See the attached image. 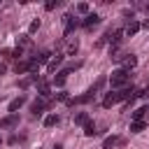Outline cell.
Masks as SVG:
<instances>
[{
    "mask_svg": "<svg viewBox=\"0 0 149 149\" xmlns=\"http://www.w3.org/2000/svg\"><path fill=\"white\" fill-rule=\"evenodd\" d=\"M128 81H130V72L123 70V68H119V70H114V72L109 74V84H112V88L128 86Z\"/></svg>",
    "mask_w": 149,
    "mask_h": 149,
    "instance_id": "6da1fadb",
    "label": "cell"
},
{
    "mask_svg": "<svg viewBox=\"0 0 149 149\" xmlns=\"http://www.w3.org/2000/svg\"><path fill=\"white\" fill-rule=\"evenodd\" d=\"M63 23H65V35H72V33L77 30V26H79V21H77L72 14H65V16H63Z\"/></svg>",
    "mask_w": 149,
    "mask_h": 149,
    "instance_id": "7a4b0ae2",
    "label": "cell"
},
{
    "mask_svg": "<svg viewBox=\"0 0 149 149\" xmlns=\"http://www.w3.org/2000/svg\"><path fill=\"white\" fill-rule=\"evenodd\" d=\"M95 23H100V16H98L95 12H88V14H86V19L81 21V26H84V28H93Z\"/></svg>",
    "mask_w": 149,
    "mask_h": 149,
    "instance_id": "3957f363",
    "label": "cell"
},
{
    "mask_svg": "<svg viewBox=\"0 0 149 149\" xmlns=\"http://www.w3.org/2000/svg\"><path fill=\"white\" fill-rule=\"evenodd\" d=\"M37 93H40V98H49V95H51V86H49V81L40 79V81H37Z\"/></svg>",
    "mask_w": 149,
    "mask_h": 149,
    "instance_id": "277c9868",
    "label": "cell"
},
{
    "mask_svg": "<svg viewBox=\"0 0 149 149\" xmlns=\"http://www.w3.org/2000/svg\"><path fill=\"white\" fill-rule=\"evenodd\" d=\"M16 123H19V114H9V116L0 119V128H12V126H16Z\"/></svg>",
    "mask_w": 149,
    "mask_h": 149,
    "instance_id": "5b68a950",
    "label": "cell"
},
{
    "mask_svg": "<svg viewBox=\"0 0 149 149\" xmlns=\"http://www.w3.org/2000/svg\"><path fill=\"white\" fill-rule=\"evenodd\" d=\"M61 63H63V56H61V54H54V58L47 63V70H49V72H56V68H58Z\"/></svg>",
    "mask_w": 149,
    "mask_h": 149,
    "instance_id": "8992f818",
    "label": "cell"
},
{
    "mask_svg": "<svg viewBox=\"0 0 149 149\" xmlns=\"http://www.w3.org/2000/svg\"><path fill=\"white\" fill-rule=\"evenodd\" d=\"M51 81H54V86H58V88H61V86H65V81H68V72H65V70H61L58 74H54V79H51Z\"/></svg>",
    "mask_w": 149,
    "mask_h": 149,
    "instance_id": "52a82bcc",
    "label": "cell"
},
{
    "mask_svg": "<svg viewBox=\"0 0 149 149\" xmlns=\"http://www.w3.org/2000/svg\"><path fill=\"white\" fill-rule=\"evenodd\" d=\"M23 102H26V95H19V98H14V100L9 102V107H7V109H9L12 114H16V109H21V105H23Z\"/></svg>",
    "mask_w": 149,
    "mask_h": 149,
    "instance_id": "ba28073f",
    "label": "cell"
},
{
    "mask_svg": "<svg viewBox=\"0 0 149 149\" xmlns=\"http://www.w3.org/2000/svg\"><path fill=\"white\" fill-rule=\"evenodd\" d=\"M137 30H140V23H137V21H130V23H128V26L123 28V35H128V37H133V35H135Z\"/></svg>",
    "mask_w": 149,
    "mask_h": 149,
    "instance_id": "9c48e42d",
    "label": "cell"
},
{
    "mask_svg": "<svg viewBox=\"0 0 149 149\" xmlns=\"http://www.w3.org/2000/svg\"><path fill=\"white\" fill-rule=\"evenodd\" d=\"M112 105H116V93H107V95L102 98V107H105V109H109Z\"/></svg>",
    "mask_w": 149,
    "mask_h": 149,
    "instance_id": "30bf717a",
    "label": "cell"
},
{
    "mask_svg": "<svg viewBox=\"0 0 149 149\" xmlns=\"http://www.w3.org/2000/svg\"><path fill=\"white\" fill-rule=\"evenodd\" d=\"M42 109H44V102H42V100H35V102L30 105V112H33V116H42Z\"/></svg>",
    "mask_w": 149,
    "mask_h": 149,
    "instance_id": "8fae6325",
    "label": "cell"
},
{
    "mask_svg": "<svg viewBox=\"0 0 149 149\" xmlns=\"http://www.w3.org/2000/svg\"><path fill=\"white\" fill-rule=\"evenodd\" d=\"M88 121H91V116H88L86 112H79V114H74V123H77V126H86Z\"/></svg>",
    "mask_w": 149,
    "mask_h": 149,
    "instance_id": "7c38bea8",
    "label": "cell"
},
{
    "mask_svg": "<svg viewBox=\"0 0 149 149\" xmlns=\"http://www.w3.org/2000/svg\"><path fill=\"white\" fill-rule=\"evenodd\" d=\"M149 112V107H140V109H135L130 116H133V121H144V114Z\"/></svg>",
    "mask_w": 149,
    "mask_h": 149,
    "instance_id": "4fadbf2b",
    "label": "cell"
},
{
    "mask_svg": "<svg viewBox=\"0 0 149 149\" xmlns=\"http://www.w3.org/2000/svg\"><path fill=\"white\" fill-rule=\"evenodd\" d=\"M65 51H68V56H74V54L79 51V42H77V40H70V42H68V49H65Z\"/></svg>",
    "mask_w": 149,
    "mask_h": 149,
    "instance_id": "5bb4252c",
    "label": "cell"
},
{
    "mask_svg": "<svg viewBox=\"0 0 149 149\" xmlns=\"http://www.w3.org/2000/svg\"><path fill=\"white\" fill-rule=\"evenodd\" d=\"M51 58H54V54H49V51H40V54H37V58H35V61H37V63H40V65H42V63H49V61H51Z\"/></svg>",
    "mask_w": 149,
    "mask_h": 149,
    "instance_id": "9a60e30c",
    "label": "cell"
},
{
    "mask_svg": "<svg viewBox=\"0 0 149 149\" xmlns=\"http://www.w3.org/2000/svg\"><path fill=\"white\" fill-rule=\"evenodd\" d=\"M16 47H19V49L30 47V37H28V35H19V37H16Z\"/></svg>",
    "mask_w": 149,
    "mask_h": 149,
    "instance_id": "2e32d148",
    "label": "cell"
},
{
    "mask_svg": "<svg viewBox=\"0 0 149 149\" xmlns=\"http://www.w3.org/2000/svg\"><path fill=\"white\" fill-rule=\"evenodd\" d=\"M58 123V114H49V116H44V126L47 128H54Z\"/></svg>",
    "mask_w": 149,
    "mask_h": 149,
    "instance_id": "e0dca14e",
    "label": "cell"
},
{
    "mask_svg": "<svg viewBox=\"0 0 149 149\" xmlns=\"http://www.w3.org/2000/svg\"><path fill=\"white\" fill-rule=\"evenodd\" d=\"M144 128H147L144 121H133V123H130V133H142Z\"/></svg>",
    "mask_w": 149,
    "mask_h": 149,
    "instance_id": "ac0fdd59",
    "label": "cell"
},
{
    "mask_svg": "<svg viewBox=\"0 0 149 149\" xmlns=\"http://www.w3.org/2000/svg\"><path fill=\"white\" fill-rule=\"evenodd\" d=\"M116 142H119V137H116V135H109V137H105V142H102V149H112Z\"/></svg>",
    "mask_w": 149,
    "mask_h": 149,
    "instance_id": "d6986e66",
    "label": "cell"
},
{
    "mask_svg": "<svg viewBox=\"0 0 149 149\" xmlns=\"http://www.w3.org/2000/svg\"><path fill=\"white\" fill-rule=\"evenodd\" d=\"M84 135H86V137H93V135H95V123H93V121H88V123L84 126Z\"/></svg>",
    "mask_w": 149,
    "mask_h": 149,
    "instance_id": "ffe728a7",
    "label": "cell"
},
{
    "mask_svg": "<svg viewBox=\"0 0 149 149\" xmlns=\"http://www.w3.org/2000/svg\"><path fill=\"white\" fill-rule=\"evenodd\" d=\"M28 68H30V61H21V63H16V72L21 74V72H28Z\"/></svg>",
    "mask_w": 149,
    "mask_h": 149,
    "instance_id": "44dd1931",
    "label": "cell"
},
{
    "mask_svg": "<svg viewBox=\"0 0 149 149\" xmlns=\"http://www.w3.org/2000/svg\"><path fill=\"white\" fill-rule=\"evenodd\" d=\"M77 12H79V14H88V5H86V2H79V5H77Z\"/></svg>",
    "mask_w": 149,
    "mask_h": 149,
    "instance_id": "7402d4cb",
    "label": "cell"
},
{
    "mask_svg": "<svg viewBox=\"0 0 149 149\" xmlns=\"http://www.w3.org/2000/svg\"><path fill=\"white\" fill-rule=\"evenodd\" d=\"M40 28V19H35V21H30V26H28V33H35Z\"/></svg>",
    "mask_w": 149,
    "mask_h": 149,
    "instance_id": "603a6c76",
    "label": "cell"
},
{
    "mask_svg": "<svg viewBox=\"0 0 149 149\" xmlns=\"http://www.w3.org/2000/svg\"><path fill=\"white\" fill-rule=\"evenodd\" d=\"M56 5H58V0H49V2L44 5V9H47V12H51V9H56Z\"/></svg>",
    "mask_w": 149,
    "mask_h": 149,
    "instance_id": "cb8c5ba5",
    "label": "cell"
},
{
    "mask_svg": "<svg viewBox=\"0 0 149 149\" xmlns=\"http://www.w3.org/2000/svg\"><path fill=\"white\" fill-rule=\"evenodd\" d=\"M56 98H58V100H63V102H68V100H70V98H68V93H63V91H61V93H56Z\"/></svg>",
    "mask_w": 149,
    "mask_h": 149,
    "instance_id": "d4e9b609",
    "label": "cell"
},
{
    "mask_svg": "<svg viewBox=\"0 0 149 149\" xmlns=\"http://www.w3.org/2000/svg\"><path fill=\"white\" fill-rule=\"evenodd\" d=\"M137 95H140V98H149V86H147V88H142Z\"/></svg>",
    "mask_w": 149,
    "mask_h": 149,
    "instance_id": "484cf974",
    "label": "cell"
},
{
    "mask_svg": "<svg viewBox=\"0 0 149 149\" xmlns=\"http://www.w3.org/2000/svg\"><path fill=\"white\" fill-rule=\"evenodd\" d=\"M140 28H147V30H149V19H144V21L140 23Z\"/></svg>",
    "mask_w": 149,
    "mask_h": 149,
    "instance_id": "4316f807",
    "label": "cell"
},
{
    "mask_svg": "<svg viewBox=\"0 0 149 149\" xmlns=\"http://www.w3.org/2000/svg\"><path fill=\"white\" fill-rule=\"evenodd\" d=\"M54 149H63V144H56V147H54Z\"/></svg>",
    "mask_w": 149,
    "mask_h": 149,
    "instance_id": "83f0119b",
    "label": "cell"
},
{
    "mask_svg": "<svg viewBox=\"0 0 149 149\" xmlns=\"http://www.w3.org/2000/svg\"><path fill=\"white\" fill-rule=\"evenodd\" d=\"M0 144H2V140H0Z\"/></svg>",
    "mask_w": 149,
    "mask_h": 149,
    "instance_id": "f1b7e54d",
    "label": "cell"
},
{
    "mask_svg": "<svg viewBox=\"0 0 149 149\" xmlns=\"http://www.w3.org/2000/svg\"><path fill=\"white\" fill-rule=\"evenodd\" d=\"M147 9H149V7H147Z\"/></svg>",
    "mask_w": 149,
    "mask_h": 149,
    "instance_id": "f546056e",
    "label": "cell"
}]
</instances>
